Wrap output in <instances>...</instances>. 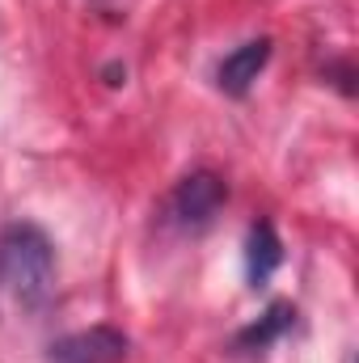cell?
Instances as JSON below:
<instances>
[{"mask_svg": "<svg viewBox=\"0 0 359 363\" xmlns=\"http://www.w3.org/2000/svg\"><path fill=\"white\" fill-rule=\"evenodd\" d=\"M127 359V338L114 325H93L81 334H68L51 347L47 363H123Z\"/></svg>", "mask_w": 359, "mask_h": 363, "instance_id": "cell-3", "label": "cell"}, {"mask_svg": "<svg viewBox=\"0 0 359 363\" xmlns=\"http://www.w3.org/2000/svg\"><path fill=\"white\" fill-rule=\"evenodd\" d=\"M279 262H283L279 233H275L270 220H258L245 237V279H250V287H267L270 274L279 271Z\"/></svg>", "mask_w": 359, "mask_h": 363, "instance_id": "cell-5", "label": "cell"}, {"mask_svg": "<svg viewBox=\"0 0 359 363\" xmlns=\"http://www.w3.org/2000/svg\"><path fill=\"white\" fill-rule=\"evenodd\" d=\"M0 287L17 308H47L55 296V245L38 224H9L0 233Z\"/></svg>", "mask_w": 359, "mask_h": 363, "instance_id": "cell-1", "label": "cell"}, {"mask_svg": "<svg viewBox=\"0 0 359 363\" xmlns=\"http://www.w3.org/2000/svg\"><path fill=\"white\" fill-rule=\"evenodd\" d=\"M270 64V38H250L241 47H233L220 68H216V89L228 97H245L254 89V81L263 77V68Z\"/></svg>", "mask_w": 359, "mask_h": 363, "instance_id": "cell-4", "label": "cell"}, {"mask_svg": "<svg viewBox=\"0 0 359 363\" xmlns=\"http://www.w3.org/2000/svg\"><path fill=\"white\" fill-rule=\"evenodd\" d=\"M224 199H228V186H224V178H216L211 169L186 174V178L170 190V199H165V220H170L178 233H203V228H211V220L220 216Z\"/></svg>", "mask_w": 359, "mask_h": 363, "instance_id": "cell-2", "label": "cell"}, {"mask_svg": "<svg viewBox=\"0 0 359 363\" xmlns=\"http://www.w3.org/2000/svg\"><path fill=\"white\" fill-rule=\"evenodd\" d=\"M292 325H296V308H292V304H270L267 313L237 338V347H241V351H267L270 342L283 338Z\"/></svg>", "mask_w": 359, "mask_h": 363, "instance_id": "cell-6", "label": "cell"}]
</instances>
